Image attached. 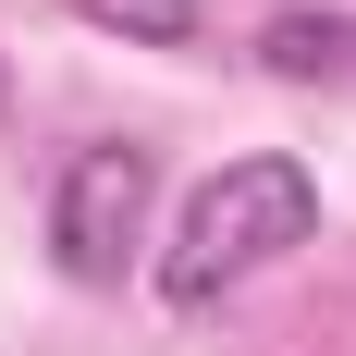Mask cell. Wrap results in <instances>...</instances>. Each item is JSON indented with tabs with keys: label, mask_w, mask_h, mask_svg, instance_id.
<instances>
[{
	"label": "cell",
	"mask_w": 356,
	"mask_h": 356,
	"mask_svg": "<svg viewBox=\"0 0 356 356\" xmlns=\"http://www.w3.org/2000/svg\"><path fill=\"white\" fill-rule=\"evenodd\" d=\"M307 234H320V172L283 160V147H258V160H234V172H209L184 197L172 258H160V295H172V307H221L234 283H258V270L283 246H307Z\"/></svg>",
	"instance_id": "6da1fadb"
},
{
	"label": "cell",
	"mask_w": 356,
	"mask_h": 356,
	"mask_svg": "<svg viewBox=\"0 0 356 356\" xmlns=\"http://www.w3.org/2000/svg\"><path fill=\"white\" fill-rule=\"evenodd\" d=\"M258 62L295 74V86H320V74L344 86V74H356V25H344V13H270V25H258Z\"/></svg>",
	"instance_id": "3957f363"
},
{
	"label": "cell",
	"mask_w": 356,
	"mask_h": 356,
	"mask_svg": "<svg viewBox=\"0 0 356 356\" xmlns=\"http://www.w3.org/2000/svg\"><path fill=\"white\" fill-rule=\"evenodd\" d=\"M62 13H86L111 37H147V49H184L197 37V0H62Z\"/></svg>",
	"instance_id": "277c9868"
},
{
	"label": "cell",
	"mask_w": 356,
	"mask_h": 356,
	"mask_svg": "<svg viewBox=\"0 0 356 356\" xmlns=\"http://www.w3.org/2000/svg\"><path fill=\"white\" fill-rule=\"evenodd\" d=\"M147 147H74V172H62V197H49V246H62V270L74 283H123V258H136V234H147Z\"/></svg>",
	"instance_id": "7a4b0ae2"
}]
</instances>
